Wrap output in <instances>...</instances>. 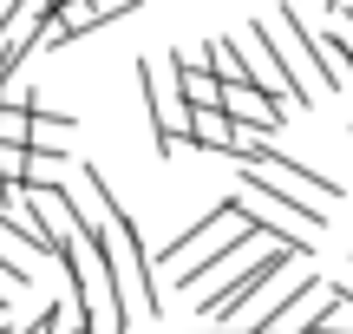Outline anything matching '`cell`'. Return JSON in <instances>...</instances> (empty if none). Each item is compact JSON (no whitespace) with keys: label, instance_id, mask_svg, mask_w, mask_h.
Listing matches in <instances>:
<instances>
[{"label":"cell","instance_id":"obj_8","mask_svg":"<svg viewBox=\"0 0 353 334\" xmlns=\"http://www.w3.org/2000/svg\"><path fill=\"white\" fill-rule=\"evenodd\" d=\"M203 59H210V72L223 79V86H249V59H242V39H210V46H203Z\"/></svg>","mask_w":353,"mask_h":334},{"label":"cell","instance_id":"obj_2","mask_svg":"<svg viewBox=\"0 0 353 334\" xmlns=\"http://www.w3.org/2000/svg\"><path fill=\"white\" fill-rule=\"evenodd\" d=\"M138 86H144V105H151L157 151L176 157V144L190 138V99H183V86H176V52H170V59H144L138 66Z\"/></svg>","mask_w":353,"mask_h":334},{"label":"cell","instance_id":"obj_12","mask_svg":"<svg viewBox=\"0 0 353 334\" xmlns=\"http://www.w3.org/2000/svg\"><path fill=\"white\" fill-rule=\"evenodd\" d=\"M46 7H65V0H46Z\"/></svg>","mask_w":353,"mask_h":334},{"label":"cell","instance_id":"obj_11","mask_svg":"<svg viewBox=\"0 0 353 334\" xmlns=\"http://www.w3.org/2000/svg\"><path fill=\"white\" fill-rule=\"evenodd\" d=\"M0 334H20V328H13V322H0Z\"/></svg>","mask_w":353,"mask_h":334},{"label":"cell","instance_id":"obj_4","mask_svg":"<svg viewBox=\"0 0 353 334\" xmlns=\"http://www.w3.org/2000/svg\"><path fill=\"white\" fill-rule=\"evenodd\" d=\"M223 112L236 118L242 131H255V138H275L281 131V105L268 99V92H255V86H223Z\"/></svg>","mask_w":353,"mask_h":334},{"label":"cell","instance_id":"obj_10","mask_svg":"<svg viewBox=\"0 0 353 334\" xmlns=\"http://www.w3.org/2000/svg\"><path fill=\"white\" fill-rule=\"evenodd\" d=\"M13 7H20V0H0V26H7V20H13Z\"/></svg>","mask_w":353,"mask_h":334},{"label":"cell","instance_id":"obj_7","mask_svg":"<svg viewBox=\"0 0 353 334\" xmlns=\"http://www.w3.org/2000/svg\"><path fill=\"white\" fill-rule=\"evenodd\" d=\"M26 151L65 157V151H72V118H52V112H39V105H33V144H26Z\"/></svg>","mask_w":353,"mask_h":334},{"label":"cell","instance_id":"obj_1","mask_svg":"<svg viewBox=\"0 0 353 334\" xmlns=\"http://www.w3.org/2000/svg\"><path fill=\"white\" fill-rule=\"evenodd\" d=\"M85 177V197H92V217H99V249H105V269H112L118 295H125L131 315H164V288H157V269H151V249H144L131 210L112 197V177L99 164L79 170Z\"/></svg>","mask_w":353,"mask_h":334},{"label":"cell","instance_id":"obj_9","mask_svg":"<svg viewBox=\"0 0 353 334\" xmlns=\"http://www.w3.org/2000/svg\"><path fill=\"white\" fill-rule=\"evenodd\" d=\"M92 7H99V20H118V13H131L138 0H92Z\"/></svg>","mask_w":353,"mask_h":334},{"label":"cell","instance_id":"obj_3","mask_svg":"<svg viewBox=\"0 0 353 334\" xmlns=\"http://www.w3.org/2000/svg\"><path fill=\"white\" fill-rule=\"evenodd\" d=\"M301 256H307V249H294V243H268L262 256H255L249 269L236 275V282H223V288H203V295H196V308L210 315V322H229V315H242V308H249V302L262 295L268 282H275V275H288Z\"/></svg>","mask_w":353,"mask_h":334},{"label":"cell","instance_id":"obj_5","mask_svg":"<svg viewBox=\"0 0 353 334\" xmlns=\"http://www.w3.org/2000/svg\"><path fill=\"white\" fill-rule=\"evenodd\" d=\"M176 86H183V99H190V112H223V79L210 72V59H176Z\"/></svg>","mask_w":353,"mask_h":334},{"label":"cell","instance_id":"obj_6","mask_svg":"<svg viewBox=\"0 0 353 334\" xmlns=\"http://www.w3.org/2000/svg\"><path fill=\"white\" fill-rule=\"evenodd\" d=\"M190 144H196V151H216V157H236L242 125L229 112H190Z\"/></svg>","mask_w":353,"mask_h":334}]
</instances>
